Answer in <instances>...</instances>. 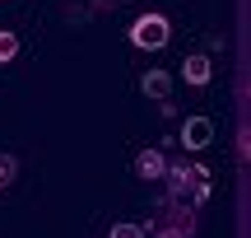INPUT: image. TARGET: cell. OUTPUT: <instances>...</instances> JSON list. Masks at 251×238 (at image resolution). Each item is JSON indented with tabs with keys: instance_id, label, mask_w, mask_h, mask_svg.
<instances>
[{
	"instance_id": "obj_1",
	"label": "cell",
	"mask_w": 251,
	"mask_h": 238,
	"mask_svg": "<svg viewBox=\"0 0 251 238\" xmlns=\"http://www.w3.org/2000/svg\"><path fill=\"white\" fill-rule=\"evenodd\" d=\"M168 37H172V24L163 14H140L130 24V42L140 52H158V47H168Z\"/></svg>"
},
{
	"instance_id": "obj_2",
	"label": "cell",
	"mask_w": 251,
	"mask_h": 238,
	"mask_svg": "<svg viewBox=\"0 0 251 238\" xmlns=\"http://www.w3.org/2000/svg\"><path fill=\"white\" fill-rule=\"evenodd\" d=\"M205 178H209V168H200V164H168L163 168V182H168L172 201H186L196 192V182H205Z\"/></svg>"
},
{
	"instance_id": "obj_3",
	"label": "cell",
	"mask_w": 251,
	"mask_h": 238,
	"mask_svg": "<svg viewBox=\"0 0 251 238\" xmlns=\"http://www.w3.org/2000/svg\"><path fill=\"white\" fill-rule=\"evenodd\" d=\"M209 140H214V121L209 117H186L181 121V145L186 149H205Z\"/></svg>"
},
{
	"instance_id": "obj_4",
	"label": "cell",
	"mask_w": 251,
	"mask_h": 238,
	"mask_svg": "<svg viewBox=\"0 0 251 238\" xmlns=\"http://www.w3.org/2000/svg\"><path fill=\"white\" fill-rule=\"evenodd\" d=\"M163 168H168V159H163V149H140L135 154V178H144V182H163Z\"/></svg>"
},
{
	"instance_id": "obj_5",
	"label": "cell",
	"mask_w": 251,
	"mask_h": 238,
	"mask_svg": "<svg viewBox=\"0 0 251 238\" xmlns=\"http://www.w3.org/2000/svg\"><path fill=\"white\" fill-rule=\"evenodd\" d=\"M181 80L191 84V89H205L209 80H214V65H209V56H186V61H181Z\"/></svg>"
},
{
	"instance_id": "obj_6",
	"label": "cell",
	"mask_w": 251,
	"mask_h": 238,
	"mask_svg": "<svg viewBox=\"0 0 251 238\" xmlns=\"http://www.w3.org/2000/svg\"><path fill=\"white\" fill-rule=\"evenodd\" d=\"M140 89H144V98H168L172 93V75L168 70H144V80H140Z\"/></svg>"
},
{
	"instance_id": "obj_7",
	"label": "cell",
	"mask_w": 251,
	"mask_h": 238,
	"mask_svg": "<svg viewBox=\"0 0 251 238\" xmlns=\"http://www.w3.org/2000/svg\"><path fill=\"white\" fill-rule=\"evenodd\" d=\"M19 56V37L9 33V28H0V65H9Z\"/></svg>"
},
{
	"instance_id": "obj_8",
	"label": "cell",
	"mask_w": 251,
	"mask_h": 238,
	"mask_svg": "<svg viewBox=\"0 0 251 238\" xmlns=\"http://www.w3.org/2000/svg\"><path fill=\"white\" fill-rule=\"evenodd\" d=\"M107 238H149V229H144V224L121 220V224H112V234H107Z\"/></svg>"
},
{
	"instance_id": "obj_9",
	"label": "cell",
	"mask_w": 251,
	"mask_h": 238,
	"mask_svg": "<svg viewBox=\"0 0 251 238\" xmlns=\"http://www.w3.org/2000/svg\"><path fill=\"white\" fill-rule=\"evenodd\" d=\"M14 173H19V159H14V154H0V187L14 182Z\"/></svg>"
},
{
	"instance_id": "obj_10",
	"label": "cell",
	"mask_w": 251,
	"mask_h": 238,
	"mask_svg": "<svg viewBox=\"0 0 251 238\" xmlns=\"http://www.w3.org/2000/svg\"><path fill=\"white\" fill-rule=\"evenodd\" d=\"M149 238H186V234H181V229H172V224H158Z\"/></svg>"
},
{
	"instance_id": "obj_11",
	"label": "cell",
	"mask_w": 251,
	"mask_h": 238,
	"mask_svg": "<svg viewBox=\"0 0 251 238\" xmlns=\"http://www.w3.org/2000/svg\"><path fill=\"white\" fill-rule=\"evenodd\" d=\"M121 0H93V14H107V9H117Z\"/></svg>"
}]
</instances>
